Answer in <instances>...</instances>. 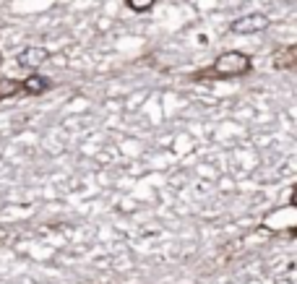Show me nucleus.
<instances>
[{"mask_svg": "<svg viewBox=\"0 0 297 284\" xmlns=\"http://www.w3.org/2000/svg\"><path fill=\"white\" fill-rule=\"evenodd\" d=\"M250 65H253V60H250L245 52H224L214 60V65L209 68V73H203V76H214V78H232V76H242L250 71Z\"/></svg>", "mask_w": 297, "mask_h": 284, "instance_id": "nucleus-1", "label": "nucleus"}, {"mask_svg": "<svg viewBox=\"0 0 297 284\" xmlns=\"http://www.w3.org/2000/svg\"><path fill=\"white\" fill-rule=\"evenodd\" d=\"M268 26V18L261 16V13H250V16H242L237 21H232V32L235 34H253V32H263Z\"/></svg>", "mask_w": 297, "mask_h": 284, "instance_id": "nucleus-2", "label": "nucleus"}, {"mask_svg": "<svg viewBox=\"0 0 297 284\" xmlns=\"http://www.w3.org/2000/svg\"><path fill=\"white\" fill-rule=\"evenodd\" d=\"M47 58H50V52L44 47H26L16 60H18V65H24V68H39Z\"/></svg>", "mask_w": 297, "mask_h": 284, "instance_id": "nucleus-3", "label": "nucleus"}, {"mask_svg": "<svg viewBox=\"0 0 297 284\" xmlns=\"http://www.w3.org/2000/svg\"><path fill=\"white\" fill-rule=\"evenodd\" d=\"M47 89H50V81L42 78L39 73H32L26 81H21V92H26V94H42Z\"/></svg>", "mask_w": 297, "mask_h": 284, "instance_id": "nucleus-4", "label": "nucleus"}, {"mask_svg": "<svg viewBox=\"0 0 297 284\" xmlns=\"http://www.w3.org/2000/svg\"><path fill=\"white\" fill-rule=\"evenodd\" d=\"M21 92V81H13V78H3L0 81V102L8 99V97H16Z\"/></svg>", "mask_w": 297, "mask_h": 284, "instance_id": "nucleus-5", "label": "nucleus"}, {"mask_svg": "<svg viewBox=\"0 0 297 284\" xmlns=\"http://www.w3.org/2000/svg\"><path fill=\"white\" fill-rule=\"evenodd\" d=\"M125 3H128V8L136 11V13H146V11H151V6L156 3V0H125Z\"/></svg>", "mask_w": 297, "mask_h": 284, "instance_id": "nucleus-6", "label": "nucleus"}, {"mask_svg": "<svg viewBox=\"0 0 297 284\" xmlns=\"http://www.w3.org/2000/svg\"><path fill=\"white\" fill-rule=\"evenodd\" d=\"M292 58H294V50L289 47V50H287V55H284L282 60H277V65H284V68H289V65H292Z\"/></svg>", "mask_w": 297, "mask_h": 284, "instance_id": "nucleus-7", "label": "nucleus"}]
</instances>
